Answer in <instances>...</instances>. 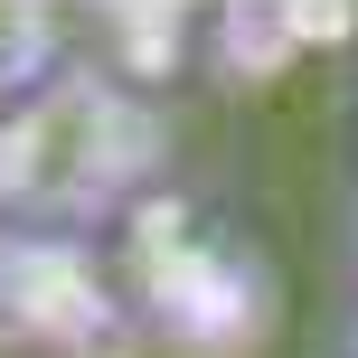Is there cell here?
<instances>
[{
	"mask_svg": "<svg viewBox=\"0 0 358 358\" xmlns=\"http://www.w3.org/2000/svg\"><path fill=\"white\" fill-rule=\"evenodd\" d=\"M161 161H170V113L132 76L76 57L29 104L0 113V217L38 236H85L123 217L161 179Z\"/></svg>",
	"mask_w": 358,
	"mask_h": 358,
	"instance_id": "6da1fadb",
	"label": "cell"
},
{
	"mask_svg": "<svg viewBox=\"0 0 358 358\" xmlns=\"http://www.w3.org/2000/svg\"><path fill=\"white\" fill-rule=\"evenodd\" d=\"M76 66V38H66V19L48 10V0H0V113L10 104H29L48 76H66Z\"/></svg>",
	"mask_w": 358,
	"mask_h": 358,
	"instance_id": "7a4b0ae2",
	"label": "cell"
},
{
	"mask_svg": "<svg viewBox=\"0 0 358 358\" xmlns=\"http://www.w3.org/2000/svg\"><path fill=\"white\" fill-rule=\"evenodd\" d=\"M349 255H358V208H349Z\"/></svg>",
	"mask_w": 358,
	"mask_h": 358,
	"instance_id": "3957f363",
	"label": "cell"
},
{
	"mask_svg": "<svg viewBox=\"0 0 358 358\" xmlns=\"http://www.w3.org/2000/svg\"><path fill=\"white\" fill-rule=\"evenodd\" d=\"M340 358H358V330H349V349H340Z\"/></svg>",
	"mask_w": 358,
	"mask_h": 358,
	"instance_id": "277c9868",
	"label": "cell"
}]
</instances>
